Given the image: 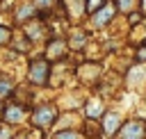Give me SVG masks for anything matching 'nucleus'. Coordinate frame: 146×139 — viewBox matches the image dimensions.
I'll use <instances>...</instances> for the list:
<instances>
[{"label":"nucleus","instance_id":"f257e3e1","mask_svg":"<svg viewBox=\"0 0 146 139\" xmlns=\"http://www.w3.org/2000/svg\"><path fill=\"white\" fill-rule=\"evenodd\" d=\"M57 118V107L55 105H41L32 112V123L39 128H50Z\"/></svg>","mask_w":146,"mask_h":139},{"label":"nucleus","instance_id":"f03ea898","mask_svg":"<svg viewBox=\"0 0 146 139\" xmlns=\"http://www.w3.org/2000/svg\"><path fill=\"white\" fill-rule=\"evenodd\" d=\"M27 80L36 87H43L48 82V64L46 59H34L30 64V71H27Z\"/></svg>","mask_w":146,"mask_h":139},{"label":"nucleus","instance_id":"7ed1b4c3","mask_svg":"<svg viewBox=\"0 0 146 139\" xmlns=\"http://www.w3.org/2000/svg\"><path fill=\"white\" fill-rule=\"evenodd\" d=\"M116 137L121 139H137V137H146V123L139 121V118H132L128 121L125 125H121L116 130Z\"/></svg>","mask_w":146,"mask_h":139},{"label":"nucleus","instance_id":"20e7f679","mask_svg":"<svg viewBox=\"0 0 146 139\" xmlns=\"http://www.w3.org/2000/svg\"><path fill=\"white\" fill-rule=\"evenodd\" d=\"M112 16H114V5L112 2H105L103 7H98L96 11H94V25L96 27H103V25H107L110 21H112Z\"/></svg>","mask_w":146,"mask_h":139},{"label":"nucleus","instance_id":"39448f33","mask_svg":"<svg viewBox=\"0 0 146 139\" xmlns=\"http://www.w3.org/2000/svg\"><path fill=\"white\" fill-rule=\"evenodd\" d=\"M36 14H39V9H36L34 2H23V5L16 9V21H18V23H25V21L34 18Z\"/></svg>","mask_w":146,"mask_h":139},{"label":"nucleus","instance_id":"423d86ee","mask_svg":"<svg viewBox=\"0 0 146 139\" xmlns=\"http://www.w3.org/2000/svg\"><path fill=\"white\" fill-rule=\"evenodd\" d=\"M66 55V43L62 39H52L48 43V50H46V57L48 59H62Z\"/></svg>","mask_w":146,"mask_h":139},{"label":"nucleus","instance_id":"0eeeda50","mask_svg":"<svg viewBox=\"0 0 146 139\" xmlns=\"http://www.w3.org/2000/svg\"><path fill=\"white\" fill-rule=\"evenodd\" d=\"M2 118H5L7 123H21V121L25 118V109H23L21 105H9V107L2 112Z\"/></svg>","mask_w":146,"mask_h":139},{"label":"nucleus","instance_id":"6e6552de","mask_svg":"<svg viewBox=\"0 0 146 139\" xmlns=\"http://www.w3.org/2000/svg\"><path fill=\"white\" fill-rule=\"evenodd\" d=\"M119 128H121V121H119V114H116V112L103 114V130H105L107 134H116Z\"/></svg>","mask_w":146,"mask_h":139},{"label":"nucleus","instance_id":"1a4fd4ad","mask_svg":"<svg viewBox=\"0 0 146 139\" xmlns=\"http://www.w3.org/2000/svg\"><path fill=\"white\" fill-rule=\"evenodd\" d=\"M14 91V80L7 75H0V98H7Z\"/></svg>","mask_w":146,"mask_h":139},{"label":"nucleus","instance_id":"9d476101","mask_svg":"<svg viewBox=\"0 0 146 139\" xmlns=\"http://www.w3.org/2000/svg\"><path fill=\"white\" fill-rule=\"evenodd\" d=\"M103 105H100V100H91L89 105H87V116H91V118H100L103 116Z\"/></svg>","mask_w":146,"mask_h":139},{"label":"nucleus","instance_id":"9b49d317","mask_svg":"<svg viewBox=\"0 0 146 139\" xmlns=\"http://www.w3.org/2000/svg\"><path fill=\"white\" fill-rule=\"evenodd\" d=\"M116 2H119V9L125 11V14H132L135 7H137V0H116Z\"/></svg>","mask_w":146,"mask_h":139},{"label":"nucleus","instance_id":"f8f14e48","mask_svg":"<svg viewBox=\"0 0 146 139\" xmlns=\"http://www.w3.org/2000/svg\"><path fill=\"white\" fill-rule=\"evenodd\" d=\"M105 2H107V0H87V2H84V9H87V11H91V14H94V11H96V9H98V7H103V5H105Z\"/></svg>","mask_w":146,"mask_h":139},{"label":"nucleus","instance_id":"ddd939ff","mask_svg":"<svg viewBox=\"0 0 146 139\" xmlns=\"http://www.w3.org/2000/svg\"><path fill=\"white\" fill-rule=\"evenodd\" d=\"M55 137L57 139H68V137H80V132H73V130H62V132H55Z\"/></svg>","mask_w":146,"mask_h":139},{"label":"nucleus","instance_id":"4468645a","mask_svg":"<svg viewBox=\"0 0 146 139\" xmlns=\"http://www.w3.org/2000/svg\"><path fill=\"white\" fill-rule=\"evenodd\" d=\"M9 39H11V32H9L7 27H0V46H2V43H7Z\"/></svg>","mask_w":146,"mask_h":139},{"label":"nucleus","instance_id":"2eb2a0df","mask_svg":"<svg viewBox=\"0 0 146 139\" xmlns=\"http://www.w3.org/2000/svg\"><path fill=\"white\" fill-rule=\"evenodd\" d=\"M34 5H36V9H48L55 5V0H34Z\"/></svg>","mask_w":146,"mask_h":139},{"label":"nucleus","instance_id":"dca6fc26","mask_svg":"<svg viewBox=\"0 0 146 139\" xmlns=\"http://www.w3.org/2000/svg\"><path fill=\"white\" fill-rule=\"evenodd\" d=\"M137 59H141V62H146V46L137 50Z\"/></svg>","mask_w":146,"mask_h":139},{"label":"nucleus","instance_id":"f3484780","mask_svg":"<svg viewBox=\"0 0 146 139\" xmlns=\"http://www.w3.org/2000/svg\"><path fill=\"white\" fill-rule=\"evenodd\" d=\"M141 11L146 14V0H141Z\"/></svg>","mask_w":146,"mask_h":139},{"label":"nucleus","instance_id":"a211bd4d","mask_svg":"<svg viewBox=\"0 0 146 139\" xmlns=\"http://www.w3.org/2000/svg\"><path fill=\"white\" fill-rule=\"evenodd\" d=\"M0 137H2V132H0Z\"/></svg>","mask_w":146,"mask_h":139}]
</instances>
